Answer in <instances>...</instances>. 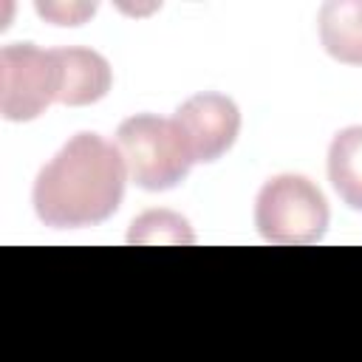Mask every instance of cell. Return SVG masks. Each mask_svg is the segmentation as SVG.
Listing matches in <instances>:
<instances>
[{"label":"cell","instance_id":"cell-5","mask_svg":"<svg viewBox=\"0 0 362 362\" xmlns=\"http://www.w3.org/2000/svg\"><path fill=\"white\" fill-rule=\"evenodd\" d=\"M173 122L181 130L192 161H204V164L218 161L240 133L238 105L215 90H204L181 102Z\"/></svg>","mask_w":362,"mask_h":362},{"label":"cell","instance_id":"cell-2","mask_svg":"<svg viewBox=\"0 0 362 362\" xmlns=\"http://www.w3.org/2000/svg\"><path fill=\"white\" fill-rule=\"evenodd\" d=\"M113 144L122 156L127 178L147 192L178 187L195 164L175 122L153 113H136L124 119L116 127Z\"/></svg>","mask_w":362,"mask_h":362},{"label":"cell","instance_id":"cell-9","mask_svg":"<svg viewBox=\"0 0 362 362\" xmlns=\"http://www.w3.org/2000/svg\"><path fill=\"white\" fill-rule=\"evenodd\" d=\"M189 223L167 209H153L144 212L141 218L133 221V229L127 235V243H192Z\"/></svg>","mask_w":362,"mask_h":362},{"label":"cell","instance_id":"cell-1","mask_svg":"<svg viewBox=\"0 0 362 362\" xmlns=\"http://www.w3.org/2000/svg\"><path fill=\"white\" fill-rule=\"evenodd\" d=\"M127 170L116 144L99 133H76L40 170L31 204L51 229H82L107 221L124 195Z\"/></svg>","mask_w":362,"mask_h":362},{"label":"cell","instance_id":"cell-10","mask_svg":"<svg viewBox=\"0 0 362 362\" xmlns=\"http://www.w3.org/2000/svg\"><path fill=\"white\" fill-rule=\"evenodd\" d=\"M37 11L48 20H54L57 25H79L88 14L96 11V6H48V3H37Z\"/></svg>","mask_w":362,"mask_h":362},{"label":"cell","instance_id":"cell-3","mask_svg":"<svg viewBox=\"0 0 362 362\" xmlns=\"http://www.w3.org/2000/svg\"><path fill=\"white\" fill-rule=\"evenodd\" d=\"M328 201L320 187L297 173H280L269 178L255 198V226L269 243H317L328 229Z\"/></svg>","mask_w":362,"mask_h":362},{"label":"cell","instance_id":"cell-6","mask_svg":"<svg viewBox=\"0 0 362 362\" xmlns=\"http://www.w3.org/2000/svg\"><path fill=\"white\" fill-rule=\"evenodd\" d=\"M59 68V93L57 102L68 107L93 105L107 96L113 71L110 62L93 48H54Z\"/></svg>","mask_w":362,"mask_h":362},{"label":"cell","instance_id":"cell-4","mask_svg":"<svg viewBox=\"0 0 362 362\" xmlns=\"http://www.w3.org/2000/svg\"><path fill=\"white\" fill-rule=\"evenodd\" d=\"M59 93V68L54 48L14 42L0 51V116L8 122H31Z\"/></svg>","mask_w":362,"mask_h":362},{"label":"cell","instance_id":"cell-8","mask_svg":"<svg viewBox=\"0 0 362 362\" xmlns=\"http://www.w3.org/2000/svg\"><path fill=\"white\" fill-rule=\"evenodd\" d=\"M328 181L342 204L362 212V124L342 127L331 139Z\"/></svg>","mask_w":362,"mask_h":362},{"label":"cell","instance_id":"cell-7","mask_svg":"<svg viewBox=\"0 0 362 362\" xmlns=\"http://www.w3.org/2000/svg\"><path fill=\"white\" fill-rule=\"evenodd\" d=\"M320 42L342 65H362V0H328L317 14Z\"/></svg>","mask_w":362,"mask_h":362}]
</instances>
